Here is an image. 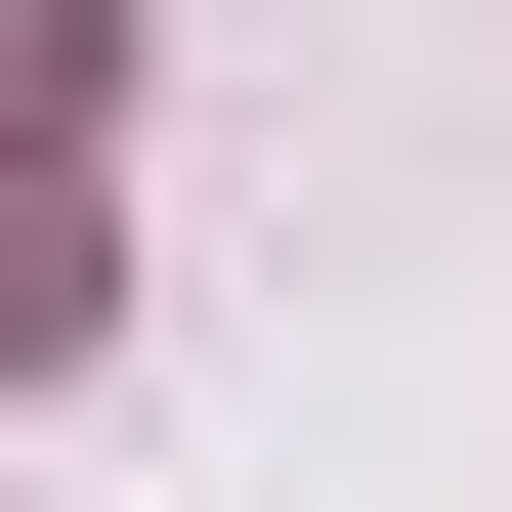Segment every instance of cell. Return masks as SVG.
Listing matches in <instances>:
<instances>
[{
    "mask_svg": "<svg viewBox=\"0 0 512 512\" xmlns=\"http://www.w3.org/2000/svg\"><path fill=\"white\" fill-rule=\"evenodd\" d=\"M43 342H86V214H43V171H0V384H43Z\"/></svg>",
    "mask_w": 512,
    "mask_h": 512,
    "instance_id": "obj_1",
    "label": "cell"
}]
</instances>
